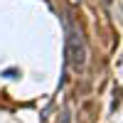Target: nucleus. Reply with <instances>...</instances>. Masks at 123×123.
<instances>
[{
    "label": "nucleus",
    "instance_id": "nucleus-1",
    "mask_svg": "<svg viewBox=\"0 0 123 123\" xmlns=\"http://www.w3.org/2000/svg\"><path fill=\"white\" fill-rule=\"evenodd\" d=\"M84 57H86V49H84V42L76 32H69L67 37V62L71 69H81L84 67Z\"/></svg>",
    "mask_w": 123,
    "mask_h": 123
}]
</instances>
